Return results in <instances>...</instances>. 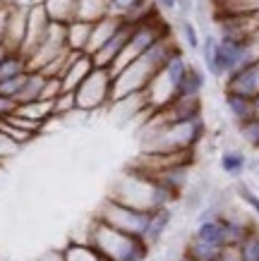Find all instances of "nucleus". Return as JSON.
<instances>
[{
	"mask_svg": "<svg viewBox=\"0 0 259 261\" xmlns=\"http://www.w3.org/2000/svg\"><path fill=\"white\" fill-rule=\"evenodd\" d=\"M94 58L89 53H77L70 50V56L65 60V67L60 72V82H63V91H75V89L86 80V74L94 70Z\"/></svg>",
	"mask_w": 259,
	"mask_h": 261,
	"instance_id": "nucleus-6",
	"label": "nucleus"
},
{
	"mask_svg": "<svg viewBox=\"0 0 259 261\" xmlns=\"http://www.w3.org/2000/svg\"><path fill=\"white\" fill-rule=\"evenodd\" d=\"M84 242H89L108 261H147L151 252V247L142 238L123 232L118 228H110L96 218H91V223H89Z\"/></svg>",
	"mask_w": 259,
	"mask_h": 261,
	"instance_id": "nucleus-1",
	"label": "nucleus"
},
{
	"mask_svg": "<svg viewBox=\"0 0 259 261\" xmlns=\"http://www.w3.org/2000/svg\"><path fill=\"white\" fill-rule=\"evenodd\" d=\"M175 12H178L180 17H192L195 15V0H178Z\"/></svg>",
	"mask_w": 259,
	"mask_h": 261,
	"instance_id": "nucleus-34",
	"label": "nucleus"
},
{
	"mask_svg": "<svg viewBox=\"0 0 259 261\" xmlns=\"http://www.w3.org/2000/svg\"><path fill=\"white\" fill-rule=\"evenodd\" d=\"M156 3L158 12H175V8H178V0H154Z\"/></svg>",
	"mask_w": 259,
	"mask_h": 261,
	"instance_id": "nucleus-36",
	"label": "nucleus"
},
{
	"mask_svg": "<svg viewBox=\"0 0 259 261\" xmlns=\"http://www.w3.org/2000/svg\"><path fill=\"white\" fill-rule=\"evenodd\" d=\"M70 113H77V103H75V91H63L53 101V118H65Z\"/></svg>",
	"mask_w": 259,
	"mask_h": 261,
	"instance_id": "nucleus-30",
	"label": "nucleus"
},
{
	"mask_svg": "<svg viewBox=\"0 0 259 261\" xmlns=\"http://www.w3.org/2000/svg\"><path fill=\"white\" fill-rule=\"evenodd\" d=\"M15 113L27 120H32V122H39V125L43 127L48 120H53V101L39 98V101L19 103V106H15Z\"/></svg>",
	"mask_w": 259,
	"mask_h": 261,
	"instance_id": "nucleus-16",
	"label": "nucleus"
},
{
	"mask_svg": "<svg viewBox=\"0 0 259 261\" xmlns=\"http://www.w3.org/2000/svg\"><path fill=\"white\" fill-rule=\"evenodd\" d=\"M60 94H63V82H60V77H46L41 98H43V101H55Z\"/></svg>",
	"mask_w": 259,
	"mask_h": 261,
	"instance_id": "nucleus-32",
	"label": "nucleus"
},
{
	"mask_svg": "<svg viewBox=\"0 0 259 261\" xmlns=\"http://www.w3.org/2000/svg\"><path fill=\"white\" fill-rule=\"evenodd\" d=\"M178 34H180V46H185L187 50H199L202 34L197 29V24L192 22V17H180L178 19Z\"/></svg>",
	"mask_w": 259,
	"mask_h": 261,
	"instance_id": "nucleus-25",
	"label": "nucleus"
},
{
	"mask_svg": "<svg viewBox=\"0 0 259 261\" xmlns=\"http://www.w3.org/2000/svg\"><path fill=\"white\" fill-rule=\"evenodd\" d=\"M254 118H259V94L254 96Z\"/></svg>",
	"mask_w": 259,
	"mask_h": 261,
	"instance_id": "nucleus-39",
	"label": "nucleus"
},
{
	"mask_svg": "<svg viewBox=\"0 0 259 261\" xmlns=\"http://www.w3.org/2000/svg\"><path fill=\"white\" fill-rule=\"evenodd\" d=\"M12 111H15V101H10V98H5V96H0V118L10 115Z\"/></svg>",
	"mask_w": 259,
	"mask_h": 261,
	"instance_id": "nucleus-37",
	"label": "nucleus"
},
{
	"mask_svg": "<svg viewBox=\"0 0 259 261\" xmlns=\"http://www.w3.org/2000/svg\"><path fill=\"white\" fill-rule=\"evenodd\" d=\"M24 3H27V5H41L43 0H24Z\"/></svg>",
	"mask_w": 259,
	"mask_h": 261,
	"instance_id": "nucleus-41",
	"label": "nucleus"
},
{
	"mask_svg": "<svg viewBox=\"0 0 259 261\" xmlns=\"http://www.w3.org/2000/svg\"><path fill=\"white\" fill-rule=\"evenodd\" d=\"M113 15L110 12V0H79L77 8V19L84 22H99L103 17Z\"/></svg>",
	"mask_w": 259,
	"mask_h": 261,
	"instance_id": "nucleus-22",
	"label": "nucleus"
},
{
	"mask_svg": "<svg viewBox=\"0 0 259 261\" xmlns=\"http://www.w3.org/2000/svg\"><path fill=\"white\" fill-rule=\"evenodd\" d=\"M130 32H132V22H125V19H123V24L118 27V32L113 34V36L96 50L94 56H91L96 67H108V70L113 67V63L118 60V56L123 53L127 39H130Z\"/></svg>",
	"mask_w": 259,
	"mask_h": 261,
	"instance_id": "nucleus-7",
	"label": "nucleus"
},
{
	"mask_svg": "<svg viewBox=\"0 0 259 261\" xmlns=\"http://www.w3.org/2000/svg\"><path fill=\"white\" fill-rule=\"evenodd\" d=\"M238 252H240V259L243 261H259V228H254L245 235V240L238 245Z\"/></svg>",
	"mask_w": 259,
	"mask_h": 261,
	"instance_id": "nucleus-28",
	"label": "nucleus"
},
{
	"mask_svg": "<svg viewBox=\"0 0 259 261\" xmlns=\"http://www.w3.org/2000/svg\"><path fill=\"white\" fill-rule=\"evenodd\" d=\"M192 238L202 240L206 245L214 247H228V235H226V216H214V218H202L197 221V228L192 232Z\"/></svg>",
	"mask_w": 259,
	"mask_h": 261,
	"instance_id": "nucleus-10",
	"label": "nucleus"
},
{
	"mask_svg": "<svg viewBox=\"0 0 259 261\" xmlns=\"http://www.w3.org/2000/svg\"><path fill=\"white\" fill-rule=\"evenodd\" d=\"M204 87H206V72L190 63L180 84H178V96H202Z\"/></svg>",
	"mask_w": 259,
	"mask_h": 261,
	"instance_id": "nucleus-18",
	"label": "nucleus"
},
{
	"mask_svg": "<svg viewBox=\"0 0 259 261\" xmlns=\"http://www.w3.org/2000/svg\"><path fill=\"white\" fill-rule=\"evenodd\" d=\"M120 24H123V17H118V15H108V17H103V19H99V22H94V27H91V36H89V46H86V53L94 56L96 50H99L113 34L118 32Z\"/></svg>",
	"mask_w": 259,
	"mask_h": 261,
	"instance_id": "nucleus-13",
	"label": "nucleus"
},
{
	"mask_svg": "<svg viewBox=\"0 0 259 261\" xmlns=\"http://www.w3.org/2000/svg\"><path fill=\"white\" fill-rule=\"evenodd\" d=\"M216 50H219V36L216 34H204L202 36V43H199V56H202V65H204V72L211 74L216 80Z\"/></svg>",
	"mask_w": 259,
	"mask_h": 261,
	"instance_id": "nucleus-23",
	"label": "nucleus"
},
{
	"mask_svg": "<svg viewBox=\"0 0 259 261\" xmlns=\"http://www.w3.org/2000/svg\"><path fill=\"white\" fill-rule=\"evenodd\" d=\"M236 194H238V199H240L245 206H250L252 214L259 218V194L257 192L252 190L247 182H236Z\"/></svg>",
	"mask_w": 259,
	"mask_h": 261,
	"instance_id": "nucleus-31",
	"label": "nucleus"
},
{
	"mask_svg": "<svg viewBox=\"0 0 259 261\" xmlns=\"http://www.w3.org/2000/svg\"><path fill=\"white\" fill-rule=\"evenodd\" d=\"M221 249L223 247L206 245V242H202V240H197V238H190L187 245H185V254H190L197 261H214L221 254Z\"/></svg>",
	"mask_w": 259,
	"mask_h": 261,
	"instance_id": "nucleus-26",
	"label": "nucleus"
},
{
	"mask_svg": "<svg viewBox=\"0 0 259 261\" xmlns=\"http://www.w3.org/2000/svg\"><path fill=\"white\" fill-rule=\"evenodd\" d=\"M238 135L247 146L252 149H259V118H250L238 125Z\"/></svg>",
	"mask_w": 259,
	"mask_h": 261,
	"instance_id": "nucleus-29",
	"label": "nucleus"
},
{
	"mask_svg": "<svg viewBox=\"0 0 259 261\" xmlns=\"http://www.w3.org/2000/svg\"><path fill=\"white\" fill-rule=\"evenodd\" d=\"M149 214L151 211H144V208H137V206H130L125 201L108 197L99 206L94 218L110 225V228H118L123 232H130V235H137V238L144 240V232L149 225Z\"/></svg>",
	"mask_w": 259,
	"mask_h": 261,
	"instance_id": "nucleus-2",
	"label": "nucleus"
},
{
	"mask_svg": "<svg viewBox=\"0 0 259 261\" xmlns=\"http://www.w3.org/2000/svg\"><path fill=\"white\" fill-rule=\"evenodd\" d=\"M254 228L250 221L245 218H230L226 216V235H228V247H238L245 240V235Z\"/></svg>",
	"mask_w": 259,
	"mask_h": 261,
	"instance_id": "nucleus-27",
	"label": "nucleus"
},
{
	"mask_svg": "<svg viewBox=\"0 0 259 261\" xmlns=\"http://www.w3.org/2000/svg\"><path fill=\"white\" fill-rule=\"evenodd\" d=\"M63 259L65 261H106L101 254L96 252L89 242H79V240H70L67 245L63 247Z\"/></svg>",
	"mask_w": 259,
	"mask_h": 261,
	"instance_id": "nucleus-21",
	"label": "nucleus"
},
{
	"mask_svg": "<svg viewBox=\"0 0 259 261\" xmlns=\"http://www.w3.org/2000/svg\"><path fill=\"white\" fill-rule=\"evenodd\" d=\"M202 115H204V108H202L199 96H175L161 111L154 113V118L161 122H187V120H197Z\"/></svg>",
	"mask_w": 259,
	"mask_h": 261,
	"instance_id": "nucleus-4",
	"label": "nucleus"
},
{
	"mask_svg": "<svg viewBox=\"0 0 259 261\" xmlns=\"http://www.w3.org/2000/svg\"><path fill=\"white\" fill-rule=\"evenodd\" d=\"M223 89L254 98L259 94V60L245 65V67H240L236 72H230L226 80H223Z\"/></svg>",
	"mask_w": 259,
	"mask_h": 261,
	"instance_id": "nucleus-8",
	"label": "nucleus"
},
{
	"mask_svg": "<svg viewBox=\"0 0 259 261\" xmlns=\"http://www.w3.org/2000/svg\"><path fill=\"white\" fill-rule=\"evenodd\" d=\"M34 261H65L63 259V249H51V252H43L39 259H34Z\"/></svg>",
	"mask_w": 259,
	"mask_h": 261,
	"instance_id": "nucleus-35",
	"label": "nucleus"
},
{
	"mask_svg": "<svg viewBox=\"0 0 259 261\" xmlns=\"http://www.w3.org/2000/svg\"><path fill=\"white\" fill-rule=\"evenodd\" d=\"M209 5L214 10V19L259 12V0H209Z\"/></svg>",
	"mask_w": 259,
	"mask_h": 261,
	"instance_id": "nucleus-15",
	"label": "nucleus"
},
{
	"mask_svg": "<svg viewBox=\"0 0 259 261\" xmlns=\"http://www.w3.org/2000/svg\"><path fill=\"white\" fill-rule=\"evenodd\" d=\"M175 261H197V259H192L190 254H185V252H182V254H180V259H175Z\"/></svg>",
	"mask_w": 259,
	"mask_h": 261,
	"instance_id": "nucleus-40",
	"label": "nucleus"
},
{
	"mask_svg": "<svg viewBox=\"0 0 259 261\" xmlns=\"http://www.w3.org/2000/svg\"><path fill=\"white\" fill-rule=\"evenodd\" d=\"M27 70H29L27 58L22 53H17V50H12V53H8V56L0 60V82L12 80V77H17V74H22Z\"/></svg>",
	"mask_w": 259,
	"mask_h": 261,
	"instance_id": "nucleus-24",
	"label": "nucleus"
},
{
	"mask_svg": "<svg viewBox=\"0 0 259 261\" xmlns=\"http://www.w3.org/2000/svg\"><path fill=\"white\" fill-rule=\"evenodd\" d=\"M43 84H46V74L39 70H27V77H24V84L17 94L15 103H29V101H39L41 94H43Z\"/></svg>",
	"mask_w": 259,
	"mask_h": 261,
	"instance_id": "nucleus-19",
	"label": "nucleus"
},
{
	"mask_svg": "<svg viewBox=\"0 0 259 261\" xmlns=\"http://www.w3.org/2000/svg\"><path fill=\"white\" fill-rule=\"evenodd\" d=\"M110 12L123 17L125 22L137 24L158 15V8L154 0H110Z\"/></svg>",
	"mask_w": 259,
	"mask_h": 261,
	"instance_id": "nucleus-9",
	"label": "nucleus"
},
{
	"mask_svg": "<svg viewBox=\"0 0 259 261\" xmlns=\"http://www.w3.org/2000/svg\"><path fill=\"white\" fill-rule=\"evenodd\" d=\"M91 27L94 22H84V19H75L65 27V36H67V48L77 50V53H86L89 46V36H91Z\"/></svg>",
	"mask_w": 259,
	"mask_h": 261,
	"instance_id": "nucleus-17",
	"label": "nucleus"
},
{
	"mask_svg": "<svg viewBox=\"0 0 259 261\" xmlns=\"http://www.w3.org/2000/svg\"><path fill=\"white\" fill-rule=\"evenodd\" d=\"M48 27H51V19H48L43 5H29V10H27V32H24L22 48H19V53L24 58L32 56L34 48L43 41Z\"/></svg>",
	"mask_w": 259,
	"mask_h": 261,
	"instance_id": "nucleus-5",
	"label": "nucleus"
},
{
	"mask_svg": "<svg viewBox=\"0 0 259 261\" xmlns=\"http://www.w3.org/2000/svg\"><path fill=\"white\" fill-rule=\"evenodd\" d=\"M75 103L79 113L101 111L113 103V72L108 67H94L86 80L75 89Z\"/></svg>",
	"mask_w": 259,
	"mask_h": 261,
	"instance_id": "nucleus-3",
	"label": "nucleus"
},
{
	"mask_svg": "<svg viewBox=\"0 0 259 261\" xmlns=\"http://www.w3.org/2000/svg\"><path fill=\"white\" fill-rule=\"evenodd\" d=\"M15 3H22V0H0V8H10V5H15Z\"/></svg>",
	"mask_w": 259,
	"mask_h": 261,
	"instance_id": "nucleus-38",
	"label": "nucleus"
},
{
	"mask_svg": "<svg viewBox=\"0 0 259 261\" xmlns=\"http://www.w3.org/2000/svg\"><path fill=\"white\" fill-rule=\"evenodd\" d=\"M171 221H173V211L171 206H163V208H154L149 214V225H147V232H144V242L149 247L158 245L163 235L168 232L171 228Z\"/></svg>",
	"mask_w": 259,
	"mask_h": 261,
	"instance_id": "nucleus-12",
	"label": "nucleus"
},
{
	"mask_svg": "<svg viewBox=\"0 0 259 261\" xmlns=\"http://www.w3.org/2000/svg\"><path fill=\"white\" fill-rule=\"evenodd\" d=\"M214 261H243V259H240L238 247H223V249H221V254Z\"/></svg>",
	"mask_w": 259,
	"mask_h": 261,
	"instance_id": "nucleus-33",
	"label": "nucleus"
},
{
	"mask_svg": "<svg viewBox=\"0 0 259 261\" xmlns=\"http://www.w3.org/2000/svg\"><path fill=\"white\" fill-rule=\"evenodd\" d=\"M147 261H151V259H147Z\"/></svg>",
	"mask_w": 259,
	"mask_h": 261,
	"instance_id": "nucleus-42",
	"label": "nucleus"
},
{
	"mask_svg": "<svg viewBox=\"0 0 259 261\" xmlns=\"http://www.w3.org/2000/svg\"><path fill=\"white\" fill-rule=\"evenodd\" d=\"M223 106H226L230 120L240 125L245 120L254 118V98L245 94H236V91H226L223 89Z\"/></svg>",
	"mask_w": 259,
	"mask_h": 261,
	"instance_id": "nucleus-11",
	"label": "nucleus"
},
{
	"mask_svg": "<svg viewBox=\"0 0 259 261\" xmlns=\"http://www.w3.org/2000/svg\"><path fill=\"white\" fill-rule=\"evenodd\" d=\"M247 166H250V161H247V156H245L240 149H226V151H221L219 168L228 175V177H240V175L247 170Z\"/></svg>",
	"mask_w": 259,
	"mask_h": 261,
	"instance_id": "nucleus-20",
	"label": "nucleus"
},
{
	"mask_svg": "<svg viewBox=\"0 0 259 261\" xmlns=\"http://www.w3.org/2000/svg\"><path fill=\"white\" fill-rule=\"evenodd\" d=\"M46 15L51 22L55 24H67L77 19V8H79V0H43L41 3Z\"/></svg>",
	"mask_w": 259,
	"mask_h": 261,
	"instance_id": "nucleus-14",
	"label": "nucleus"
}]
</instances>
